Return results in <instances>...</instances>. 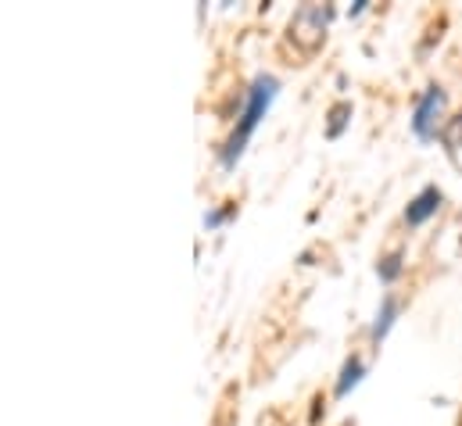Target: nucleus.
I'll use <instances>...</instances> for the list:
<instances>
[{"label":"nucleus","instance_id":"20e7f679","mask_svg":"<svg viewBox=\"0 0 462 426\" xmlns=\"http://www.w3.org/2000/svg\"><path fill=\"white\" fill-rule=\"evenodd\" d=\"M441 208V190L438 187H427L412 205H409V212H405V218L412 222V226H420V222H427L430 215Z\"/></svg>","mask_w":462,"mask_h":426},{"label":"nucleus","instance_id":"f03ea898","mask_svg":"<svg viewBox=\"0 0 462 426\" xmlns=\"http://www.w3.org/2000/svg\"><path fill=\"white\" fill-rule=\"evenodd\" d=\"M327 25H330V7L327 4H305L291 18V40L301 51H319L327 40Z\"/></svg>","mask_w":462,"mask_h":426},{"label":"nucleus","instance_id":"423d86ee","mask_svg":"<svg viewBox=\"0 0 462 426\" xmlns=\"http://www.w3.org/2000/svg\"><path fill=\"white\" fill-rule=\"evenodd\" d=\"M362 380V362L358 358H351L345 366V373H341V384H337V394H347V387H355Z\"/></svg>","mask_w":462,"mask_h":426},{"label":"nucleus","instance_id":"39448f33","mask_svg":"<svg viewBox=\"0 0 462 426\" xmlns=\"http://www.w3.org/2000/svg\"><path fill=\"white\" fill-rule=\"evenodd\" d=\"M445 144H448L452 158H459V151H462V115H456V118L445 125Z\"/></svg>","mask_w":462,"mask_h":426},{"label":"nucleus","instance_id":"6e6552de","mask_svg":"<svg viewBox=\"0 0 462 426\" xmlns=\"http://www.w3.org/2000/svg\"><path fill=\"white\" fill-rule=\"evenodd\" d=\"M391 320H394V301L387 298V301H383V312H380V320H376L373 337H383V333H387V326H391Z\"/></svg>","mask_w":462,"mask_h":426},{"label":"nucleus","instance_id":"0eeeda50","mask_svg":"<svg viewBox=\"0 0 462 426\" xmlns=\"http://www.w3.org/2000/svg\"><path fill=\"white\" fill-rule=\"evenodd\" d=\"M347 115H351V105H334V111H330V136H341V129H345Z\"/></svg>","mask_w":462,"mask_h":426},{"label":"nucleus","instance_id":"7ed1b4c3","mask_svg":"<svg viewBox=\"0 0 462 426\" xmlns=\"http://www.w3.org/2000/svg\"><path fill=\"white\" fill-rule=\"evenodd\" d=\"M445 90L441 87H427V94L416 101V115H412V129H416V136H423V140H430L434 133H438V125H441V115H445Z\"/></svg>","mask_w":462,"mask_h":426},{"label":"nucleus","instance_id":"f257e3e1","mask_svg":"<svg viewBox=\"0 0 462 426\" xmlns=\"http://www.w3.org/2000/svg\"><path fill=\"white\" fill-rule=\"evenodd\" d=\"M273 94H276V79H273V76L254 79L251 97H247V107H244V115H240V125H236V133H233L230 144H226V151H223V162H226V165H233V162L240 158V151H244V144H247L251 129H254V125H258V118L265 115V107H269V101H273Z\"/></svg>","mask_w":462,"mask_h":426},{"label":"nucleus","instance_id":"1a4fd4ad","mask_svg":"<svg viewBox=\"0 0 462 426\" xmlns=\"http://www.w3.org/2000/svg\"><path fill=\"white\" fill-rule=\"evenodd\" d=\"M398 262H402L398 255H391V258H387V265H383V280H394V276H398V269H402Z\"/></svg>","mask_w":462,"mask_h":426}]
</instances>
